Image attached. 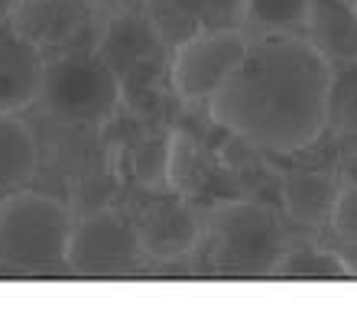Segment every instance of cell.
I'll return each mask as SVG.
<instances>
[{
	"mask_svg": "<svg viewBox=\"0 0 357 315\" xmlns=\"http://www.w3.org/2000/svg\"><path fill=\"white\" fill-rule=\"evenodd\" d=\"M140 7L172 52L205 29H241L244 0H140Z\"/></svg>",
	"mask_w": 357,
	"mask_h": 315,
	"instance_id": "obj_9",
	"label": "cell"
},
{
	"mask_svg": "<svg viewBox=\"0 0 357 315\" xmlns=\"http://www.w3.org/2000/svg\"><path fill=\"white\" fill-rule=\"evenodd\" d=\"M351 267L338 254L325 251L319 244H289L282 254L276 277L292 279H328V277H348Z\"/></svg>",
	"mask_w": 357,
	"mask_h": 315,
	"instance_id": "obj_17",
	"label": "cell"
},
{
	"mask_svg": "<svg viewBox=\"0 0 357 315\" xmlns=\"http://www.w3.org/2000/svg\"><path fill=\"white\" fill-rule=\"evenodd\" d=\"M146 257L130 214L117 208H91L68 237L66 267L75 277H123Z\"/></svg>",
	"mask_w": 357,
	"mask_h": 315,
	"instance_id": "obj_6",
	"label": "cell"
},
{
	"mask_svg": "<svg viewBox=\"0 0 357 315\" xmlns=\"http://www.w3.org/2000/svg\"><path fill=\"white\" fill-rule=\"evenodd\" d=\"M312 46L335 68L357 62V3L354 0H312L305 33Z\"/></svg>",
	"mask_w": 357,
	"mask_h": 315,
	"instance_id": "obj_13",
	"label": "cell"
},
{
	"mask_svg": "<svg viewBox=\"0 0 357 315\" xmlns=\"http://www.w3.org/2000/svg\"><path fill=\"white\" fill-rule=\"evenodd\" d=\"M39 104L62 127H107L121 114V75L98 52L46 59Z\"/></svg>",
	"mask_w": 357,
	"mask_h": 315,
	"instance_id": "obj_4",
	"label": "cell"
},
{
	"mask_svg": "<svg viewBox=\"0 0 357 315\" xmlns=\"http://www.w3.org/2000/svg\"><path fill=\"white\" fill-rule=\"evenodd\" d=\"M98 56L123 78L133 65L146 62V59L169 56V49L162 46V39L156 36L150 17L143 13L140 0H137V7H123L121 13L107 17V27H104Z\"/></svg>",
	"mask_w": 357,
	"mask_h": 315,
	"instance_id": "obj_12",
	"label": "cell"
},
{
	"mask_svg": "<svg viewBox=\"0 0 357 315\" xmlns=\"http://www.w3.org/2000/svg\"><path fill=\"white\" fill-rule=\"evenodd\" d=\"M208 257L225 273L276 277L289 231L270 205L260 202H218L205 214Z\"/></svg>",
	"mask_w": 357,
	"mask_h": 315,
	"instance_id": "obj_3",
	"label": "cell"
},
{
	"mask_svg": "<svg viewBox=\"0 0 357 315\" xmlns=\"http://www.w3.org/2000/svg\"><path fill=\"white\" fill-rule=\"evenodd\" d=\"M39 169L36 137L20 114H0V195L26 189Z\"/></svg>",
	"mask_w": 357,
	"mask_h": 315,
	"instance_id": "obj_14",
	"label": "cell"
},
{
	"mask_svg": "<svg viewBox=\"0 0 357 315\" xmlns=\"http://www.w3.org/2000/svg\"><path fill=\"white\" fill-rule=\"evenodd\" d=\"M10 27L46 59L98 52L107 27L98 0H17Z\"/></svg>",
	"mask_w": 357,
	"mask_h": 315,
	"instance_id": "obj_5",
	"label": "cell"
},
{
	"mask_svg": "<svg viewBox=\"0 0 357 315\" xmlns=\"http://www.w3.org/2000/svg\"><path fill=\"white\" fill-rule=\"evenodd\" d=\"M13 7H17V0H0V23H10Z\"/></svg>",
	"mask_w": 357,
	"mask_h": 315,
	"instance_id": "obj_20",
	"label": "cell"
},
{
	"mask_svg": "<svg viewBox=\"0 0 357 315\" xmlns=\"http://www.w3.org/2000/svg\"><path fill=\"white\" fill-rule=\"evenodd\" d=\"M328 228L338 234L341 241L357 244V182H344V186H341Z\"/></svg>",
	"mask_w": 357,
	"mask_h": 315,
	"instance_id": "obj_18",
	"label": "cell"
},
{
	"mask_svg": "<svg viewBox=\"0 0 357 315\" xmlns=\"http://www.w3.org/2000/svg\"><path fill=\"white\" fill-rule=\"evenodd\" d=\"M137 234L146 257L153 260H178L202 247L205 241V218L188 205L185 195L172 192L169 198H150L133 214Z\"/></svg>",
	"mask_w": 357,
	"mask_h": 315,
	"instance_id": "obj_8",
	"label": "cell"
},
{
	"mask_svg": "<svg viewBox=\"0 0 357 315\" xmlns=\"http://www.w3.org/2000/svg\"><path fill=\"white\" fill-rule=\"evenodd\" d=\"M341 179H344V182H357V153H351V156L344 159V166H341Z\"/></svg>",
	"mask_w": 357,
	"mask_h": 315,
	"instance_id": "obj_19",
	"label": "cell"
},
{
	"mask_svg": "<svg viewBox=\"0 0 357 315\" xmlns=\"http://www.w3.org/2000/svg\"><path fill=\"white\" fill-rule=\"evenodd\" d=\"M341 186V169H292L280 182V205L289 221L302 228H325L331 224Z\"/></svg>",
	"mask_w": 357,
	"mask_h": 315,
	"instance_id": "obj_11",
	"label": "cell"
},
{
	"mask_svg": "<svg viewBox=\"0 0 357 315\" xmlns=\"http://www.w3.org/2000/svg\"><path fill=\"white\" fill-rule=\"evenodd\" d=\"M46 56L17 29L0 27V114H23L39 101Z\"/></svg>",
	"mask_w": 357,
	"mask_h": 315,
	"instance_id": "obj_10",
	"label": "cell"
},
{
	"mask_svg": "<svg viewBox=\"0 0 357 315\" xmlns=\"http://www.w3.org/2000/svg\"><path fill=\"white\" fill-rule=\"evenodd\" d=\"M335 65L305 36H257L208 117L234 140L289 156L309 149L331 124Z\"/></svg>",
	"mask_w": 357,
	"mask_h": 315,
	"instance_id": "obj_1",
	"label": "cell"
},
{
	"mask_svg": "<svg viewBox=\"0 0 357 315\" xmlns=\"http://www.w3.org/2000/svg\"><path fill=\"white\" fill-rule=\"evenodd\" d=\"M354 3H357V0H354Z\"/></svg>",
	"mask_w": 357,
	"mask_h": 315,
	"instance_id": "obj_21",
	"label": "cell"
},
{
	"mask_svg": "<svg viewBox=\"0 0 357 315\" xmlns=\"http://www.w3.org/2000/svg\"><path fill=\"white\" fill-rule=\"evenodd\" d=\"M208 182H211V153L188 130L172 127L166 147V189L195 198L205 192Z\"/></svg>",
	"mask_w": 357,
	"mask_h": 315,
	"instance_id": "obj_15",
	"label": "cell"
},
{
	"mask_svg": "<svg viewBox=\"0 0 357 315\" xmlns=\"http://www.w3.org/2000/svg\"><path fill=\"white\" fill-rule=\"evenodd\" d=\"M312 0H244L241 29L257 36H302Z\"/></svg>",
	"mask_w": 357,
	"mask_h": 315,
	"instance_id": "obj_16",
	"label": "cell"
},
{
	"mask_svg": "<svg viewBox=\"0 0 357 315\" xmlns=\"http://www.w3.org/2000/svg\"><path fill=\"white\" fill-rule=\"evenodd\" d=\"M244 29H205L169 52V82L182 104H205L247 56Z\"/></svg>",
	"mask_w": 357,
	"mask_h": 315,
	"instance_id": "obj_7",
	"label": "cell"
},
{
	"mask_svg": "<svg viewBox=\"0 0 357 315\" xmlns=\"http://www.w3.org/2000/svg\"><path fill=\"white\" fill-rule=\"evenodd\" d=\"M75 218L66 202L36 189L0 195V270L49 273L66 267Z\"/></svg>",
	"mask_w": 357,
	"mask_h": 315,
	"instance_id": "obj_2",
	"label": "cell"
}]
</instances>
